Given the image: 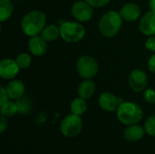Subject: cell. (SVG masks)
Here are the masks:
<instances>
[{
    "label": "cell",
    "mask_w": 155,
    "mask_h": 154,
    "mask_svg": "<svg viewBox=\"0 0 155 154\" xmlns=\"http://www.w3.org/2000/svg\"><path fill=\"white\" fill-rule=\"evenodd\" d=\"M76 70L84 79H92L98 73V64L94 58L89 55L81 56L76 62Z\"/></svg>",
    "instance_id": "6"
},
{
    "label": "cell",
    "mask_w": 155,
    "mask_h": 154,
    "mask_svg": "<svg viewBox=\"0 0 155 154\" xmlns=\"http://www.w3.org/2000/svg\"><path fill=\"white\" fill-rule=\"evenodd\" d=\"M119 121L126 125L136 124L143 119V110L140 105L132 102H123L116 110Z\"/></svg>",
    "instance_id": "2"
},
{
    "label": "cell",
    "mask_w": 155,
    "mask_h": 154,
    "mask_svg": "<svg viewBox=\"0 0 155 154\" xmlns=\"http://www.w3.org/2000/svg\"><path fill=\"white\" fill-rule=\"evenodd\" d=\"M8 99H9V96H8L6 89L1 86L0 87V106L5 103L6 102H8Z\"/></svg>",
    "instance_id": "26"
},
{
    "label": "cell",
    "mask_w": 155,
    "mask_h": 154,
    "mask_svg": "<svg viewBox=\"0 0 155 154\" xmlns=\"http://www.w3.org/2000/svg\"><path fill=\"white\" fill-rule=\"evenodd\" d=\"M46 22L45 15L41 11H31L27 13L21 23V27L24 34L27 36H35L42 33Z\"/></svg>",
    "instance_id": "1"
},
{
    "label": "cell",
    "mask_w": 155,
    "mask_h": 154,
    "mask_svg": "<svg viewBox=\"0 0 155 154\" xmlns=\"http://www.w3.org/2000/svg\"><path fill=\"white\" fill-rule=\"evenodd\" d=\"M144 100L149 103H155V91L153 89H146L143 93Z\"/></svg>",
    "instance_id": "24"
},
{
    "label": "cell",
    "mask_w": 155,
    "mask_h": 154,
    "mask_svg": "<svg viewBox=\"0 0 155 154\" xmlns=\"http://www.w3.org/2000/svg\"><path fill=\"white\" fill-rule=\"evenodd\" d=\"M144 130L150 136L155 137V115L150 116L144 123Z\"/></svg>",
    "instance_id": "23"
},
{
    "label": "cell",
    "mask_w": 155,
    "mask_h": 154,
    "mask_svg": "<svg viewBox=\"0 0 155 154\" xmlns=\"http://www.w3.org/2000/svg\"><path fill=\"white\" fill-rule=\"evenodd\" d=\"M20 67L15 60L7 58L0 63V76L4 79H13L18 73Z\"/></svg>",
    "instance_id": "9"
},
{
    "label": "cell",
    "mask_w": 155,
    "mask_h": 154,
    "mask_svg": "<svg viewBox=\"0 0 155 154\" xmlns=\"http://www.w3.org/2000/svg\"><path fill=\"white\" fill-rule=\"evenodd\" d=\"M6 91L8 96L12 100H18L25 93V84L20 80H12L7 84Z\"/></svg>",
    "instance_id": "13"
},
{
    "label": "cell",
    "mask_w": 155,
    "mask_h": 154,
    "mask_svg": "<svg viewBox=\"0 0 155 154\" xmlns=\"http://www.w3.org/2000/svg\"><path fill=\"white\" fill-rule=\"evenodd\" d=\"M16 106H17V112L20 114L25 115L27 114L33 106V102L30 97L27 96H22L18 100H16Z\"/></svg>",
    "instance_id": "19"
},
{
    "label": "cell",
    "mask_w": 155,
    "mask_h": 154,
    "mask_svg": "<svg viewBox=\"0 0 155 154\" xmlns=\"http://www.w3.org/2000/svg\"><path fill=\"white\" fill-rule=\"evenodd\" d=\"M14 6L10 0H0V21L5 22L13 13Z\"/></svg>",
    "instance_id": "20"
},
{
    "label": "cell",
    "mask_w": 155,
    "mask_h": 154,
    "mask_svg": "<svg viewBox=\"0 0 155 154\" xmlns=\"http://www.w3.org/2000/svg\"><path fill=\"white\" fill-rule=\"evenodd\" d=\"M0 112H1V115H3L5 117H12L16 113H18L16 103L8 101L0 106Z\"/></svg>",
    "instance_id": "21"
},
{
    "label": "cell",
    "mask_w": 155,
    "mask_h": 154,
    "mask_svg": "<svg viewBox=\"0 0 155 154\" xmlns=\"http://www.w3.org/2000/svg\"><path fill=\"white\" fill-rule=\"evenodd\" d=\"M120 14L123 19L126 21H130V22L135 21L141 15V9L137 5L130 3V4H126L122 7Z\"/></svg>",
    "instance_id": "14"
},
{
    "label": "cell",
    "mask_w": 155,
    "mask_h": 154,
    "mask_svg": "<svg viewBox=\"0 0 155 154\" xmlns=\"http://www.w3.org/2000/svg\"><path fill=\"white\" fill-rule=\"evenodd\" d=\"M60 35V27L55 25H50L44 28L41 33V37L46 42L54 41Z\"/></svg>",
    "instance_id": "17"
},
{
    "label": "cell",
    "mask_w": 155,
    "mask_h": 154,
    "mask_svg": "<svg viewBox=\"0 0 155 154\" xmlns=\"http://www.w3.org/2000/svg\"><path fill=\"white\" fill-rule=\"evenodd\" d=\"M70 110H71V113L74 114H76L79 116L84 114L85 111L87 110V104H86L85 99H83L81 97H77L74 99L71 103Z\"/></svg>",
    "instance_id": "18"
},
{
    "label": "cell",
    "mask_w": 155,
    "mask_h": 154,
    "mask_svg": "<svg viewBox=\"0 0 155 154\" xmlns=\"http://www.w3.org/2000/svg\"><path fill=\"white\" fill-rule=\"evenodd\" d=\"M28 48L32 54L35 56H41L45 54L47 50L46 41L41 36H32L28 42Z\"/></svg>",
    "instance_id": "12"
},
{
    "label": "cell",
    "mask_w": 155,
    "mask_h": 154,
    "mask_svg": "<svg viewBox=\"0 0 155 154\" xmlns=\"http://www.w3.org/2000/svg\"><path fill=\"white\" fill-rule=\"evenodd\" d=\"M60 130L64 137H76L83 130V121L79 115L71 113L63 119L60 124Z\"/></svg>",
    "instance_id": "5"
},
{
    "label": "cell",
    "mask_w": 155,
    "mask_h": 154,
    "mask_svg": "<svg viewBox=\"0 0 155 154\" xmlns=\"http://www.w3.org/2000/svg\"><path fill=\"white\" fill-rule=\"evenodd\" d=\"M93 7H101L107 5L110 0H85Z\"/></svg>",
    "instance_id": "25"
},
{
    "label": "cell",
    "mask_w": 155,
    "mask_h": 154,
    "mask_svg": "<svg viewBox=\"0 0 155 154\" xmlns=\"http://www.w3.org/2000/svg\"><path fill=\"white\" fill-rule=\"evenodd\" d=\"M123 25V17L116 11H109L105 13L100 19L99 30L105 37H113L116 35Z\"/></svg>",
    "instance_id": "3"
},
{
    "label": "cell",
    "mask_w": 155,
    "mask_h": 154,
    "mask_svg": "<svg viewBox=\"0 0 155 154\" xmlns=\"http://www.w3.org/2000/svg\"><path fill=\"white\" fill-rule=\"evenodd\" d=\"M85 34L84 27L76 22H64L60 26V36L68 43H75L84 38Z\"/></svg>",
    "instance_id": "4"
},
{
    "label": "cell",
    "mask_w": 155,
    "mask_h": 154,
    "mask_svg": "<svg viewBox=\"0 0 155 154\" xmlns=\"http://www.w3.org/2000/svg\"><path fill=\"white\" fill-rule=\"evenodd\" d=\"M93 6L85 0L77 1L72 6V15L79 22H87L93 16Z\"/></svg>",
    "instance_id": "7"
},
{
    "label": "cell",
    "mask_w": 155,
    "mask_h": 154,
    "mask_svg": "<svg viewBox=\"0 0 155 154\" xmlns=\"http://www.w3.org/2000/svg\"><path fill=\"white\" fill-rule=\"evenodd\" d=\"M144 128L138 124H131L124 131V137L129 142H137L140 141L144 135Z\"/></svg>",
    "instance_id": "15"
},
{
    "label": "cell",
    "mask_w": 155,
    "mask_h": 154,
    "mask_svg": "<svg viewBox=\"0 0 155 154\" xmlns=\"http://www.w3.org/2000/svg\"><path fill=\"white\" fill-rule=\"evenodd\" d=\"M7 127H8V123H7V121L5 120V117L1 115V117H0V133H4L5 131L7 129Z\"/></svg>",
    "instance_id": "28"
},
{
    "label": "cell",
    "mask_w": 155,
    "mask_h": 154,
    "mask_svg": "<svg viewBox=\"0 0 155 154\" xmlns=\"http://www.w3.org/2000/svg\"><path fill=\"white\" fill-rule=\"evenodd\" d=\"M141 32L148 36L155 34V12L150 11L145 14L140 21Z\"/></svg>",
    "instance_id": "11"
},
{
    "label": "cell",
    "mask_w": 155,
    "mask_h": 154,
    "mask_svg": "<svg viewBox=\"0 0 155 154\" xmlns=\"http://www.w3.org/2000/svg\"><path fill=\"white\" fill-rule=\"evenodd\" d=\"M149 8H150V11L155 12V0L149 1Z\"/></svg>",
    "instance_id": "30"
},
{
    "label": "cell",
    "mask_w": 155,
    "mask_h": 154,
    "mask_svg": "<svg viewBox=\"0 0 155 154\" xmlns=\"http://www.w3.org/2000/svg\"><path fill=\"white\" fill-rule=\"evenodd\" d=\"M148 67L151 72L155 74V54L150 57V59L148 61Z\"/></svg>",
    "instance_id": "29"
},
{
    "label": "cell",
    "mask_w": 155,
    "mask_h": 154,
    "mask_svg": "<svg viewBox=\"0 0 155 154\" xmlns=\"http://www.w3.org/2000/svg\"><path fill=\"white\" fill-rule=\"evenodd\" d=\"M128 83L133 91L136 93H141L144 91L147 86V75L144 71L141 69H135L130 74Z\"/></svg>",
    "instance_id": "8"
},
{
    "label": "cell",
    "mask_w": 155,
    "mask_h": 154,
    "mask_svg": "<svg viewBox=\"0 0 155 154\" xmlns=\"http://www.w3.org/2000/svg\"><path fill=\"white\" fill-rule=\"evenodd\" d=\"M99 105L106 112H114L117 110L120 103L118 98L112 93L105 92L99 96Z\"/></svg>",
    "instance_id": "10"
},
{
    "label": "cell",
    "mask_w": 155,
    "mask_h": 154,
    "mask_svg": "<svg viewBox=\"0 0 155 154\" xmlns=\"http://www.w3.org/2000/svg\"><path fill=\"white\" fill-rule=\"evenodd\" d=\"M15 61L18 66L20 67V69H26L31 64V56L28 54L23 53V54H18Z\"/></svg>",
    "instance_id": "22"
},
{
    "label": "cell",
    "mask_w": 155,
    "mask_h": 154,
    "mask_svg": "<svg viewBox=\"0 0 155 154\" xmlns=\"http://www.w3.org/2000/svg\"><path fill=\"white\" fill-rule=\"evenodd\" d=\"M95 92V84L90 79H86L83 81L77 89V93L79 97L83 99H90Z\"/></svg>",
    "instance_id": "16"
},
{
    "label": "cell",
    "mask_w": 155,
    "mask_h": 154,
    "mask_svg": "<svg viewBox=\"0 0 155 154\" xmlns=\"http://www.w3.org/2000/svg\"><path fill=\"white\" fill-rule=\"evenodd\" d=\"M145 47L150 50V51H153L155 52V36L153 35H151L145 42Z\"/></svg>",
    "instance_id": "27"
}]
</instances>
